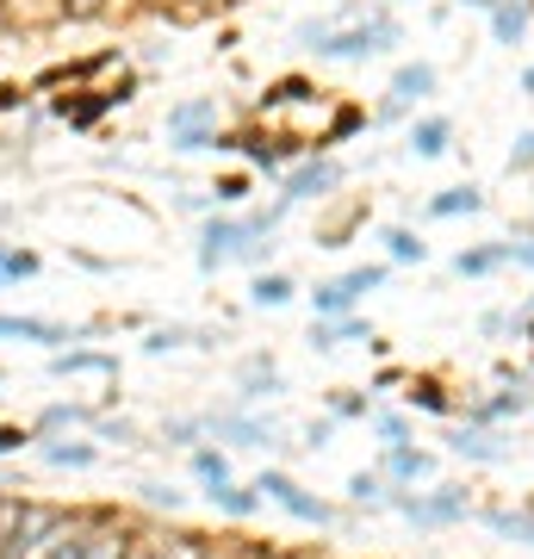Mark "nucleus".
<instances>
[{"label": "nucleus", "mask_w": 534, "mask_h": 559, "mask_svg": "<svg viewBox=\"0 0 534 559\" xmlns=\"http://www.w3.org/2000/svg\"><path fill=\"white\" fill-rule=\"evenodd\" d=\"M305 299H311V311H317V318H355V299L342 293L336 280H317V286L305 293Z\"/></svg>", "instance_id": "cd10ccee"}, {"label": "nucleus", "mask_w": 534, "mask_h": 559, "mask_svg": "<svg viewBox=\"0 0 534 559\" xmlns=\"http://www.w3.org/2000/svg\"><path fill=\"white\" fill-rule=\"evenodd\" d=\"M38 460L57 466V473H87L99 460V441H81V436H44L38 441Z\"/></svg>", "instance_id": "2eb2a0df"}, {"label": "nucleus", "mask_w": 534, "mask_h": 559, "mask_svg": "<svg viewBox=\"0 0 534 559\" xmlns=\"http://www.w3.org/2000/svg\"><path fill=\"white\" fill-rule=\"evenodd\" d=\"M392 510L416 528H454V522L478 516V503L466 485H429V491H411V485H392Z\"/></svg>", "instance_id": "7ed1b4c3"}, {"label": "nucleus", "mask_w": 534, "mask_h": 559, "mask_svg": "<svg viewBox=\"0 0 534 559\" xmlns=\"http://www.w3.org/2000/svg\"><path fill=\"white\" fill-rule=\"evenodd\" d=\"M286 392V373H280L268 355H249L237 367V404H256V399H280Z\"/></svg>", "instance_id": "4468645a"}, {"label": "nucleus", "mask_w": 534, "mask_h": 559, "mask_svg": "<svg viewBox=\"0 0 534 559\" xmlns=\"http://www.w3.org/2000/svg\"><path fill=\"white\" fill-rule=\"evenodd\" d=\"M404 150H411L416 162H441L454 150V119H448V112H416L411 131H404Z\"/></svg>", "instance_id": "9b49d317"}, {"label": "nucleus", "mask_w": 534, "mask_h": 559, "mask_svg": "<svg viewBox=\"0 0 534 559\" xmlns=\"http://www.w3.org/2000/svg\"><path fill=\"white\" fill-rule=\"evenodd\" d=\"M342 491H348V503H355V510H392V479H385L379 466L348 473V485H342Z\"/></svg>", "instance_id": "412c9836"}, {"label": "nucleus", "mask_w": 534, "mask_h": 559, "mask_svg": "<svg viewBox=\"0 0 534 559\" xmlns=\"http://www.w3.org/2000/svg\"><path fill=\"white\" fill-rule=\"evenodd\" d=\"M20 100H25L20 87H0V112H7V106H20Z\"/></svg>", "instance_id": "c03bdc74"}, {"label": "nucleus", "mask_w": 534, "mask_h": 559, "mask_svg": "<svg viewBox=\"0 0 534 559\" xmlns=\"http://www.w3.org/2000/svg\"><path fill=\"white\" fill-rule=\"evenodd\" d=\"M0 224H7V212H0Z\"/></svg>", "instance_id": "8fccbe9b"}, {"label": "nucleus", "mask_w": 534, "mask_h": 559, "mask_svg": "<svg viewBox=\"0 0 534 559\" xmlns=\"http://www.w3.org/2000/svg\"><path fill=\"white\" fill-rule=\"evenodd\" d=\"M460 7H473V13H491L497 0H460Z\"/></svg>", "instance_id": "a18cd8bd"}, {"label": "nucleus", "mask_w": 534, "mask_h": 559, "mask_svg": "<svg viewBox=\"0 0 534 559\" xmlns=\"http://www.w3.org/2000/svg\"><path fill=\"white\" fill-rule=\"evenodd\" d=\"M261 230H280V224L268 218V205H261V212H212V218L199 224V242H193L199 274H218V267H230V261L242 255V242L261 237Z\"/></svg>", "instance_id": "f03ea898"}, {"label": "nucleus", "mask_w": 534, "mask_h": 559, "mask_svg": "<svg viewBox=\"0 0 534 559\" xmlns=\"http://www.w3.org/2000/svg\"><path fill=\"white\" fill-rule=\"evenodd\" d=\"M485 187H473V180H466V187H441V193H429V200H423V218L429 224H448V218H478V212H485Z\"/></svg>", "instance_id": "ddd939ff"}, {"label": "nucleus", "mask_w": 534, "mask_h": 559, "mask_svg": "<svg viewBox=\"0 0 534 559\" xmlns=\"http://www.w3.org/2000/svg\"><path fill=\"white\" fill-rule=\"evenodd\" d=\"M436 87H441V69H436V62H423V57H416V62H397V69H392V87H385V100H379L373 119H379V124H397L404 112H416V106L429 100Z\"/></svg>", "instance_id": "423d86ee"}, {"label": "nucleus", "mask_w": 534, "mask_h": 559, "mask_svg": "<svg viewBox=\"0 0 534 559\" xmlns=\"http://www.w3.org/2000/svg\"><path fill=\"white\" fill-rule=\"evenodd\" d=\"M162 441H168V448H187V454H193L199 441H205V417H168V423H162Z\"/></svg>", "instance_id": "2f4dec72"}, {"label": "nucleus", "mask_w": 534, "mask_h": 559, "mask_svg": "<svg viewBox=\"0 0 534 559\" xmlns=\"http://www.w3.org/2000/svg\"><path fill=\"white\" fill-rule=\"evenodd\" d=\"M13 156H20V150H13V143L0 138V175H7V168H13Z\"/></svg>", "instance_id": "37998d69"}, {"label": "nucleus", "mask_w": 534, "mask_h": 559, "mask_svg": "<svg viewBox=\"0 0 534 559\" xmlns=\"http://www.w3.org/2000/svg\"><path fill=\"white\" fill-rule=\"evenodd\" d=\"M379 242H385V255H392V261H404V267H411V261H416V267L429 261V242L416 237L411 224H385V230H379Z\"/></svg>", "instance_id": "a878e982"}, {"label": "nucleus", "mask_w": 534, "mask_h": 559, "mask_svg": "<svg viewBox=\"0 0 534 559\" xmlns=\"http://www.w3.org/2000/svg\"><path fill=\"white\" fill-rule=\"evenodd\" d=\"M367 411H373V392H336L330 399V417L336 423H367Z\"/></svg>", "instance_id": "473e14b6"}, {"label": "nucleus", "mask_w": 534, "mask_h": 559, "mask_svg": "<svg viewBox=\"0 0 534 559\" xmlns=\"http://www.w3.org/2000/svg\"><path fill=\"white\" fill-rule=\"evenodd\" d=\"M218 138H224V106L212 100V94L168 106V143H175L180 156H193V150H218Z\"/></svg>", "instance_id": "20e7f679"}, {"label": "nucleus", "mask_w": 534, "mask_h": 559, "mask_svg": "<svg viewBox=\"0 0 534 559\" xmlns=\"http://www.w3.org/2000/svg\"><path fill=\"white\" fill-rule=\"evenodd\" d=\"M138 491H143V503H150V510H168V516L187 503V491H175V485H138Z\"/></svg>", "instance_id": "4c0bfd02"}, {"label": "nucleus", "mask_w": 534, "mask_h": 559, "mask_svg": "<svg viewBox=\"0 0 534 559\" xmlns=\"http://www.w3.org/2000/svg\"><path fill=\"white\" fill-rule=\"evenodd\" d=\"M205 436L230 441V448H274L280 429L268 417H249L242 404H224V411H205Z\"/></svg>", "instance_id": "6e6552de"}, {"label": "nucleus", "mask_w": 534, "mask_h": 559, "mask_svg": "<svg viewBox=\"0 0 534 559\" xmlns=\"http://www.w3.org/2000/svg\"><path fill=\"white\" fill-rule=\"evenodd\" d=\"M330 436H336V417H317V423H305V448H330Z\"/></svg>", "instance_id": "79ce46f5"}, {"label": "nucleus", "mask_w": 534, "mask_h": 559, "mask_svg": "<svg viewBox=\"0 0 534 559\" xmlns=\"http://www.w3.org/2000/svg\"><path fill=\"white\" fill-rule=\"evenodd\" d=\"M32 429H20V423H0V454H25V448H32Z\"/></svg>", "instance_id": "ea45409f"}, {"label": "nucleus", "mask_w": 534, "mask_h": 559, "mask_svg": "<svg viewBox=\"0 0 534 559\" xmlns=\"http://www.w3.org/2000/svg\"><path fill=\"white\" fill-rule=\"evenodd\" d=\"M385 280H392V267H385V261H367V267H348V274H336V286H342V293H348V299L360 305L367 293H379Z\"/></svg>", "instance_id": "bb28decb"}, {"label": "nucleus", "mask_w": 534, "mask_h": 559, "mask_svg": "<svg viewBox=\"0 0 534 559\" xmlns=\"http://www.w3.org/2000/svg\"><path fill=\"white\" fill-rule=\"evenodd\" d=\"M503 255H510V267H529L534 274V224H515L510 237H503Z\"/></svg>", "instance_id": "f704fd0d"}, {"label": "nucleus", "mask_w": 534, "mask_h": 559, "mask_svg": "<svg viewBox=\"0 0 534 559\" xmlns=\"http://www.w3.org/2000/svg\"><path fill=\"white\" fill-rule=\"evenodd\" d=\"M199 330H187V323H156L150 336H143V355H168V348H199Z\"/></svg>", "instance_id": "7c9ffc66"}, {"label": "nucleus", "mask_w": 534, "mask_h": 559, "mask_svg": "<svg viewBox=\"0 0 534 559\" xmlns=\"http://www.w3.org/2000/svg\"><path fill=\"white\" fill-rule=\"evenodd\" d=\"M485 20H491V44H522L534 32V0H497Z\"/></svg>", "instance_id": "dca6fc26"}, {"label": "nucleus", "mask_w": 534, "mask_h": 559, "mask_svg": "<svg viewBox=\"0 0 534 559\" xmlns=\"http://www.w3.org/2000/svg\"><path fill=\"white\" fill-rule=\"evenodd\" d=\"M205 559H230V554H212V547H205Z\"/></svg>", "instance_id": "09e8293b"}, {"label": "nucleus", "mask_w": 534, "mask_h": 559, "mask_svg": "<svg viewBox=\"0 0 534 559\" xmlns=\"http://www.w3.org/2000/svg\"><path fill=\"white\" fill-rule=\"evenodd\" d=\"M522 94H534V62H529V69H522Z\"/></svg>", "instance_id": "49530a36"}, {"label": "nucleus", "mask_w": 534, "mask_h": 559, "mask_svg": "<svg viewBox=\"0 0 534 559\" xmlns=\"http://www.w3.org/2000/svg\"><path fill=\"white\" fill-rule=\"evenodd\" d=\"M205 503H212V510H218V516H230V522H249V516H261V491L256 485H242V479H230V485H212V491H205Z\"/></svg>", "instance_id": "f3484780"}, {"label": "nucleus", "mask_w": 534, "mask_h": 559, "mask_svg": "<svg viewBox=\"0 0 534 559\" xmlns=\"http://www.w3.org/2000/svg\"><path fill=\"white\" fill-rule=\"evenodd\" d=\"M515 318H534V293H529V305H515Z\"/></svg>", "instance_id": "de8ad7c7"}, {"label": "nucleus", "mask_w": 534, "mask_h": 559, "mask_svg": "<svg viewBox=\"0 0 534 559\" xmlns=\"http://www.w3.org/2000/svg\"><path fill=\"white\" fill-rule=\"evenodd\" d=\"M404 404H411V411H429V417H454V399H448V392H441L436 380H411Z\"/></svg>", "instance_id": "c85d7f7f"}, {"label": "nucleus", "mask_w": 534, "mask_h": 559, "mask_svg": "<svg viewBox=\"0 0 534 559\" xmlns=\"http://www.w3.org/2000/svg\"><path fill=\"white\" fill-rule=\"evenodd\" d=\"M397 44H404V25H397L385 7H373V13H360V20L336 25L311 57L317 62H373V57H392Z\"/></svg>", "instance_id": "f257e3e1"}, {"label": "nucleus", "mask_w": 534, "mask_h": 559, "mask_svg": "<svg viewBox=\"0 0 534 559\" xmlns=\"http://www.w3.org/2000/svg\"><path fill=\"white\" fill-rule=\"evenodd\" d=\"M242 200H249V175H224L218 187H212V205H218V212H237Z\"/></svg>", "instance_id": "c9c22d12"}, {"label": "nucleus", "mask_w": 534, "mask_h": 559, "mask_svg": "<svg viewBox=\"0 0 534 559\" xmlns=\"http://www.w3.org/2000/svg\"><path fill=\"white\" fill-rule=\"evenodd\" d=\"M367 429H373L385 448H404V441H411V423H404V411H385V404H373V411H367Z\"/></svg>", "instance_id": "c756f323"}, {"label": "nucleus", "mask_w": 534, "mask_h": 559, "mask_svg": "<svg viewBox=\"0 0 534 559\" xmlns=\"http://www.w3.org/2000/svg\"><path fill=\"white\" fill-rule=\"evenodd\" d=\"M0 342H38V348L62 355V342L75 348V342H87V330H69V323H50V318H7L0 311Z\"/></svg>", "instance_id": "9d476101"}, {"label": "nucleus", "mask_w": 534, "mask_h": 559, "mask_svg": "<svg viewBox=\"0 0 534 559\" xmlns=\"http://www.w3.org/2000/svg\"><path fill=\"white\" fill-rule=\"evenodd\" d=\"M38 274V255L32 249H13V242H0V280H32Z\"/></svg>", "instance_id": "72a5a7b5"}, {"label": "nucleus", "mask_w": 534, "mask_h": 559, "mask_svg": "<svg viewBox=\"0 0 534 559\" xmlns=\"http://www.w3.org/2000/svg\"><path fill=\"white\" fill-rule=\"evenodd\" d=\"M342 180H348V168H342L336 156H305L298 168H286L280 175V200L286 205H323V200H336L342 193Z\"/></svg>", "instance_id": "39448f33"}, {"label": "nucleus", "mask_w": 534, "mask_h": 559, "mask_svg": "<svg viewBox=\"0 0 534 559\" xmlns=\"http://www.w3.org/2000/svg\"><path fill=\"white\" fill-rule=\"evenodd\" d=\"M342 342H373L367 318H317L311 323V348L317 355H330V348H342Z\"/></svg>", "instance_id": "aec40b11"}, {"label": "nucleus", "mask_w": 534, "mask_h": 559, "mask_svg": "<svg viewBox=\"0 0 534 559\" xmlns=\"http://www.w3.org/2000/svg\"><path fill=\"white\" fill-rule=\"evenodd\" d=\"M478 522L491 528L497 540H515V547H534V510H510V503H485Z\"/></svg>", "instance_id": "a211bd4d"}, {"label": "nucleus", "mask_w": 534, "mask_h": 559, "mask_svg": "<svg viewBox=\"0 0 534 559\" xmlns=\"http://www.w3.org/2000/svg\"><path fill=\"white\" fill-rule=\"evenodd\" d=\"M94 441H119V448H138V429L124 417H94V429H87Z\"/></svg>", "instance_id": "e433bc0d"}, {"label": "nucleus", "mask_w": 534, "mask_h": 559, "mask_svg": "<svg viewBox=\"0 0 534 559\" xmlns=\"http://www.w3.org/2000/svg\"><path fill=\"white\" fill-rule=\"evenodd\" d=\"M379 473H385V479L392 485H429L436 479V454H429V448H416V441H404V448H385V454H379Z\"/></svg>", "instance_id": "f8f14e48"}, {"label": "nucleus", "mask_w": 534, "mask_h": 559, "mask_svg": "<svg viewBox=\"0 0 534 559\" xmlns=\"http://www.w3.org/2000/svg\"><path fill=\"white\" fill-rule=\"evenodd\" d=\"M448 454L473 460V466H503V460L515 454V441L503 436V429H478V423H448Z\"/></svg>", "instance_id": "1a4fd4ad"}, {"label": "nucleus", "mask_w": 534, "mask_h": 559, "mask_svg": "<svg viewBox=\"0 0 534 559\" xmlns=\"http://www.w3.org/2000/svg\"><path fill=\"white\" fill-rule=\"evenodd\" d=\"M249 299H256L261 311H280V305L298 299V286H293V274H280V267H261V274L249 280Z\"/></svg>", "instance_id": "4be33fe9"}, {"label": "nucleus", "mask_w": 534, "mask_h": 559, "mask_svg": "<svg viewBox=\"0 0 534 559\" xmlns=\"http://www.w3.org/2000/svg\"><path fill=\"white\" fill-rule=\"evenodd\" d=\"M69 429H94V411L87 404H50L38 423H32V436H69Z\"/></svg>", "instance_id": "5701e85b"}, {"label": "nucleus", "mask_w": 534, "mask_h": 559, "mask_svg": "<svg viewBox=\"0 0 534 559\" xmlns=\"http://www.w3.org/2000/svg\"><path fill=\"white\" fill-rule=\"evenodd\" d=\"M50 373H57V380H69V373H99V380H119V360L99 355V348H62V355H50Z\"/></svg>", "instance_id": "6ab92c4d"}, {"label": "nucleus", "mask_w": 534, "mask_h": 559, "mask_svg": "<svg viewBox=\"0 0 534 559\" xmlns=\"http://www.w3.org/2000/svg\"><path fill=\"white\" fill-rule=\"evenodd\" d=\"M510 175H534V124L510 143Z\"/></svg>", "instance_id": "58836bf2"}, {"label": "nucleus", "mask_w": 534, "mask_h": 559, "mask_svg": "<svg viewBox=\"0 0 534 559\" xmlns=\"http://www.w3.org/2000/svg\"><path fill=\"white\" fill-rule=\"evenodd\" d=\"M112 0H62V20H99Z\"/></svg>", "instance_id": "a19ab883"}, {"label": "nucleus", "mask_w": 534, "mask_h": 559, "mask_svg": "<svg viewBox=\"0 0 534 559\" xmlns=\"http://www.w3.org/2000/svg\"><path fill=\"white\" fill-rule=\"evenodd\" d=\"M187 466H193V479L205 485V491H212V485H230V479H237V473H230V454H224V448H212V441H199L193 454H187Z\"/></svg>", "instance_id": "b1692460"}, {"label": "nucleus", "mask_w": 534, "mask_h": 559, "mask_svg": "<svg viewBox=\"0 0 534 559\" xmlns=\"http://www.w3.org/2000/svg\"><path fill=\"white\" fill-rule=\"evenodd\" d=\"M497 267H510L503 242H478V249H460V255H454V274L460 280H485V274H497Z\"/></svg>", "instance_id": "393cba45"}, {"label": "nucleus", "mask_w": 534, "mask_h": 559, "mask_svg": "<svg viewBox=\"0 0 534 559\" xmlns=\"http://www.w3.org/2000/svg\"><path fill=\"white\" fill-rule=\"evenodd\" d=\"M256 491L268 503H280V510H286V516H298V522H311V528H336V510H330V503L317 498V491H305V485L293 479V473H280V466H268V473H261L256 479Z\"/></svg>", "instance_id": "0eeeda50"}]
</instances>
